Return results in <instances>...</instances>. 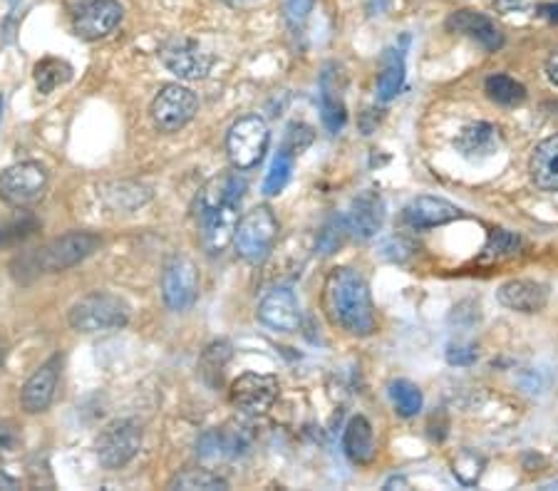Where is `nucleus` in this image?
I'll return each instance as SVG.
<instances>
[{
	"instance_id": "obj_1",
	"label": "nucleus",
	"mask_w": 558,
	"mask_h": 491,
	"mask_svg": "<svg viewBox=\"0 0 558 491\" xmlns=\"http://www.w3.org/2000/svg\"><path fill=\"white\" fill-rule=\"evenodd\" d=\"M325 308L330 320L350 335L365 338L375 330L370 286L355 268H333L325 281Z\"/></svg>"
},
{
	"instance_id": "obj_2",
	"label": "nucleus",
	"mask_w": 558,
	"mask_h": 491,
	"mask_svg": "<svg viewBox=\"0 0 558 491\" xmlns=\"http://www.w3.org/2000/svg\"><path fill=\"white\" fill-rule=\"evenodd\" d=\"M97 246H100V236L97 234H90V231H72V234L60 236V239H53L50 244L15 258L13 273L18 281H23L25 273L38 276V273L67 271V268L85 261Z\"/></svg>"
},
{
	"instance_id": "obj_3",
	"label": "nucleus",
	"mask_w": 558,
	"mask_h": 491,
	"mask_svg": "<svg viewBox=\"0 0 558 491\" xmlns=\"http://www.w3.org/2000/svg\"><path fill=\"white\" fill-rule=\"evenodd\" d=\"M67 320L77 333H115L129 323V306L115 293L95 291L72 303Z\"/></svg>"
},
{
	"instance_id": "obj_4",
	"label": "nucleus",
	"mask_w": 558,
	"mask_h": 491,
	"mask_svg": "<svg viewBox=\"0 0 558 491\" xmlns=\"http://www.w3.org/2000/svg\"><path fill=\"white\" fill-rule=\"evenodd\" d=\"M278 239V219L268 206H256L246 211L236 226L234 244L239 256L248 263H261L273 251Z\"/></svg>"
},
{
	"instance_id": "obj_5",
	"label": "nucleus",
	"mask_w": 558,
	"mask_h": 491,
	"mask_svg": "<svg viewBox=\"0 0 558 491\" xmlns=\"http://www.w3.org/2000/svg\"><path fill=\"white\" fill-rule=\"evenodd\" d=\"M268 142H271V132L261 117H241L226 134V152H229L234 169L248 172V169L258 167L261 159L266 157Z\"/></svg>"
},
{
	"instance_id": "obj_6",
	"label": "nucleus",
	"mask_w": 558,
	"mask_h": 491,
	"mask_svg": "<svg viewBox=\"0 0 558 491\" xmlns=\"http://www.w3.org/2000/svg\"><path fill=\"white\" fill-rule=\"evenodd\" d=\"M50 177L43 164L38 162H20L5 169L0 174V199L15 209L38 204L48 191Z\"/></svg>"
},
{
	"instance_id": "obj_7",
	"label": "nucleus",
	"mask_w": 558,
	"mask_h": 491,
	"mask_svg": "<svg viewBox=\"0 0 558 491\" xmlns=\"http://www.w3.org/2000/svg\"><path fill=\"white\" fill-rule=\"evenodd\" d=\"M97 459L107 469H122L142 449V427L134 420H120L107 425L97 437Z\"/></svg>"
},
{
	"instance_id": "obj_8",
	"label": "nucleus",
	"mask_w": 558,
	"mask_h": 491,
	"mask_svg": "<svg viewBox=\"0 0 558 491\" xmlns=\"http://www.w3.org/2000/svg\"><path fill=\"white\" fill-rule=\"evenodd\" d=\"M196 110H199V100H196L194 92L184 85H164L162 92L154 97L152 102V115L154 127L159 132H179L186 124L194 120Z\"/></svg>"
},
{
	"instance_id": "obj_9",
	"label": "nucleus",
	"mask_w": 558,
	"mask_h": 491,
	"mask_svg": "<svg viewBox=\"0 0 558 491\" xmlns=\"http://www.w3.org/2000/svg\"><path fill=\"white\" fill-rule=\"evenodd\" d=\"M162 298L169 310H186L199 298V271L186 256H174L162 273Z\"/></svg>"
},
{
	"instance_id": "obj_10",
	"label": "nucleus",
	"mask_w": 558,
	"mask_h": 491,
	"mask_svg": "<svg viewBox=\"0 0 558 491\" xmlns=\"http://www.w3.org/2000/svg\"><path fill=\"white\" fill-rule=\"evenodd\" d=\"M159 58H162L164 67L174 72L179 80H204L211 70V62H214L199 43L186 38L169 40L162 48V53H159Z\"/></svg>"
},
{
	"instance_id": "obj_11",
	"label": "nucleus",
	"mask_w": 558,
	"mask_h": 491,
	"mask_svg": "<svg viewBox=\"0 0 558 491\" xmlns=\"http://www.w3.org/2000/svg\"><path fill=\"white\" fill-rule=\"evenodd\" d=\"M278 380L273 375L246 372L231 385V405L239 407L246 415H261L276 402Z\"/></svg>"
},
{
	"instance_id": "obj_12",
	"label": "nucleus",
	"mask_w": 558,
	"mask_h": 491,
	"mask_svg": "<svg viewBox=\"0 0 558 491\" xmlns=\"http://www.w3.org/2000/svg\"><path fill=\"white\" fill-rule=\"evenodd\" d=\"M201 244L209 253H221L234 241L239 226V204H216L209 209H199Z\"/></svg>"
},
{
	"instance_id": "obj_13",
	"label": "nucleus",
	"mask_w": 558,
	"mask_h": 491,
	"mask_svg": "<svg viewBox=\"0 0 558 491\" xmlns=\"http://www.w3.org/2000/svg\"><path fill=\"white\" fill-rule=\"evenodd\" d=\"M124 8L120 0H92L77 13L75 33L82 40H102L110 33H115L117 25L122 23Z\"/></svg>"
},
{
	"instance_id": "obj_14",
	"label": "nucleus",
	"mask_w": 558,
	"mask_h": 491,
	"mask_svg": "<svg viewBox=\"0 0 558 491\" xmlns=\"http://www.w3.org/2000/svg\"><path fill=\"white\" fill-rule=\"evenodd\" d=\"M60 380V358L48 360L45 365H40V370H35L28 377V382L20 390V407L28 415H40L48 410L55 400V390H58Z\"/></svg>"
},
{
	"instance_id": "obj_15",
	"label": "nucleus",
	"mask_w": 558,
	"mask_h": 491,
	"mask_svg": "<svg viewBox=\"0 0 558 491\" xmlns=\"http://www.w3.org/2000/svg\"><path fill=\"white\" fill-rule=\"evenodd\" d=\"M343 219L350 236H355L360 241L372 239L382 229V221H385V204H382L380 194L368 189L360 196H355L353 204H350V211Z\"/></svg>"
},
{
	"instance_id": "obj_16",
	"label": "nucleus",
	"mask_w": 558,
	"mask_h": 491,
	"mask_svg": "<svg viewBox=\"0 0 558 491\" xmlns=\"http://www.w3.org/2000/svg\"><path fill=\"white\" fill-rule=\"evenodd\" d=\"M258 320L278 333H293L301 325V306L293 291L288 288H273L258 306Z\"/></svg>"
},
{
	"instance_id": "obj_17",
	"label": "nucleus",
	"mask_w": 558,
	"mask_h": 491,
	"mask_svg": "<svg viewBox=\"0 0 558 491\" xmlns=\"http://www.w3.org/2000/svg\"><path fill=\"white\" fill-rule=\"evenodd\" d=\"M402 219L412 229H434V226H444L449 221L462 219V209L454 206L452 201L439 199V196H417L405 206Z\"/></svg>"
},
{
	"instance_id": "obj_18",
	"label": "nucleus",
	"mask_w": 558,
	"mask_h": 491,
	"mask_svg": "<svg viewBox=\"0 0 558 491\" xmlns=\"http://www.w3.org/2000/svg\"><path fill=\"white\" fill-rule=\"evenodd\" d=\"M496 301L504 308L516 310V313H539L549 303V288L539 281H526V278H514L499 286Z\"/></svg>"
},
{
	"instance_id": "obj_19",
	"label": "nucleus",
	"mask_w": 558,
	"mask_h": 491,
	"mask_svg": "<svg viewBox=\"0 0 558 491\" xmlns=\"http://www.w3.org/2000/svg\"><path fill=\"white\" fill-rule=\"evenodd\" d=\"M501 147V134L494 124L474 122L467 124L462 132L454 137V149L469 162H482V159L494 157Z\"/></svg>"
},
{
	"instance_id": "obj_20",
	"label": "nucleus",
	"mask_w": 558,
	"mask_h": 491,
	"mask_svg": "<svg viewBox=\"0 0 558 491\" xmlns=\"http://www.w3.org/2000/svg\"><path fill=\"white\" fill-rule=\"evenodd\" d=\"M447 28L452 30V33L467 35V38L477 40L489 53H494V50H499L501 45H504V35L496 28L494 20L477 13V10H457V13H452L447 20Z\"/></svg>"
},
{
	"instance_id": "obj_21",
	"label": "nucleus",
	"mask_w": 558,
	"mask_h": 491,
	"mask_svg": "<svg viewBox=\"0 0 558 491\" xmlns=\"http://www.w3.org/2000/svg\"><path fill=\"white\" fill-rule=\"evenodd\" d=\"M343 449L353 464H370L375 459V434L365 417H353L343 432Z\"/></svg>"
},
{
	"instance_id": "obj_22",
	"label": "nucleus",
	"mask_w": 558,
	"mask_h": 491,
	"mask_svg": "<svg viewBox=\"0 0 558 491\" xmlns=\"http://www.w3.org/2000/svg\"><path fill=\"white\" fill-rule=\"evenodd\" d=\"M531 179L541 191H558V134L544 139L531 157Z\"/></svg>"
},
{
	"instance_id": "obj_23",
	"label": "nucleus",
	"mask_w": 558,
	"mask_h": 491,
	"mask_svg": "<svg viewBox=\"0 0 558 491\" xmlns=\"http://www.w3.org/2000/svg\"><path fill=\"white\" fill-rule=\"evenodd\" d=\"M244 191H246V182L239 177V174H221V177H214L204 186V191L199 194V209L226 204V201H229V204H239Z\"/></svg>"
},
{
	"instance_id": "obj_24",
	"label": "nucleus",
	"mask_w": 558,
	"mask_h": 491,
	"mask_svg": "<svg viewBox=\"0 0 558 491\" xmlns=\"http://www.w3.org/2000/svg\"><path fill=\"white\" fill-rule=\"evenodd\" d=\"M402 82H405V55L395 48H387L382 55V72L377 77V97L382 102H390L400 95Z\"/></svg>"
},
{
	"instance_id": "obj_25",
	"label": "nucleus",
	"mask_w": 558,
	"mask_h": 491,
	"mask_svg": "<svg viewBox=\"0 0 558 491\" xmlns=\"http://www.w3.org/2000/svg\"><path fill=\"white\" fill-rule=\"evenodd\" d=\"M320 117H323L325 129L333 134H338L345 127V120H348L343 95H340L338 87H333L328 72L320 80Z\"/></svg>"
},
{
	"instance_id": "obj_26",
	"label": "nucleus",
	"mask_w": 558,
	"mask_h": 491,
	"mask_svg": "<svg viewBox=\"0 0 558 491\" xmlns=\"http://www.w3.org/2000/svg\"><path fill=\"white\" fill-rule=\"evenodd\" d=\"M484 90H487L489 100L504 107H516L526 100V87L509 75H489Z\"/></svg>"
},
{
	"instance_id": "obj_27",
	"label": "nucleus",
	"mask_w": 558,
	"mask_h": 491,
	"mask_svg": "<svg viewBox=\"0 0 558 491\" xmlns=\"http://www.w3.org/2000/svg\"><path fill=\"white\" fill-rule=\"evenodd\" d=\"M72 77V67L65 60L48 58L35 65V85L43 95H50L53 90H58L60 85H65Z\"/></svg>"
},
{
	"instance_id": "obj_28",
	"label": "nucleus",
	"mask_w": 558,
	"mask_h": 491,
	"mask_svg": "<svg viewBox=\"0 0 558 491\" xmlns=\"http://www.w3.org/2000/svg\"><path fill=\"white\" fill-rule=\"evenodd\" d=\"M40 229V221L30 214H20L0 224V248H13L28 241Z\"/></svg>"
},
{
	"instance_id": "obj_29",
	"label": "nucleus",
	"mask_w": 558,
	"mask_h": 491,
	"mask_svg": "<svg viewBox=\"0 0 558 491\" xmlns=\"http://www.w3.org/2000/svg\"><path fill=\"white\" fill-rule=\"evenodd\" d=\"M390 400L395 405L397 415L415 417L422 410V392L415 382L397 380L390 385Z\"/></svg>"
},
{
	"instance_id": "obj_30",
	"label": "nucleus",
	"mask_w": 558,
	"mask_h": 491,
	"mask_svg": "<svg viewBox=\"0 0 558 491\" xmlns=\"http://www.w3.org/2000/svg\"><path fill=\"white\" fill-rule=\"evenodd\" d=\"M169 489H184V491H214V489H229V482L224 477L214 472H206V469H189V472L177 474V477L169 482Z\"/></svg>"
},
{
	"instance_id": "obj_31",
	"label": "nucleus",
	"mask_w": 558,
	"mask_h": 491,
	"mask_svg": "<svg viewBox=\"0 0 558 491\" xmlns=\"http://www.w3.org/2000/svg\"><path fill=\"white\" fill-rule=\"evenodd\" d=\"M291 172H293V154L286 152V149H281V152L276 154V159L271 162V169H268L266 182H263V194L266 196L281 194L283 186H286L288 179H291Z\"/></svg>"
},
{
	"instance_id": "obj_32",
	"label": "nucleus",
	"mask_w": 558,
	"mask_h": 491,
	"mask_svg": "<svg viewBox=\"0 0 558 491\" xmlns=\"http://www.w3.org/2000/svg\"><path fill=\"white\" fill-rule=\"evenodd\" d=\"M482 472H484L482 454L464 449V452H459L457 459H454V477H457L464 487H474V484L482 479Z\"/></svg>"
},
{
	"instance_id": "obj_33",
	"label": "nucleus",
	"mask_w": 558,
	"mask_h": 491,
	"mask_svg": "<svg viewBox=\"0 0 558 491\" xmlns=\"http://www.w3.org/2000/svg\"><path fill=\"white\" fill-rule=\"evenodd\" d=\"M23 454V434L13 422H0V467Z\"/></svg>"
},
{
	"instance_id": "obj_34",
	"label": "nucleus",
	"mask_w": 558,
	"mask_h": 491,
	"mask_svg": "<svg viewBox=\"0 0 558 491\" xmlns=\"http://www.w3.org/2000/svg\"><path fill=\"white\" fill-rule=\"evenodd\" d=\"M519 246V236L506 229H499L489 236V244L484 246V258H496V261H499V258L514 256V253L519 251Z\"/></svg>"
},
{
	"instance_id": "obj_35",
	"label": "nucleus",
	"mask_w": 558,
	"mask_h": 491,
	"mask_svg": "<svg viewBox=\"0 0 558 491\" xmlns=\"http://www.w3.org/2000/svg\"><path fill=\"white\" fill-rule=\"evenodd\" d=\"M345 234H348V226H345V219H333L323 231H320V251L323 253H333L343 246Z\"/></svg>"
},
{
	"instance_id": "obj_36",
	"label": "nucleus",
	"mask_w": 558,
	"mask_h": 491,
	"mask_svg": "<svg viewBox=\"0 0 558 491\" xmlns=\"http://www.w3.org/2000/svg\"><path fill=\"white\" fill-rule=\"evenodd\" d=\"M477 358H479V350H477V345H472V343H452L447 350L449 365H462L464 368V365L477 363Z\"/></svg>"
},
{
	"instance_id": "obj_37",
	"label": "nucleus",
	"mask_w": 558,
	"mask_h": 491,
	"mask_svg": "<svg viewBox=\"0 0 558 491\" xmlns=\"http://www.w3.org/2000/svg\"><path fill=\"white\" fill-rule=\"evenodd\" d=\"M310 8H313V0H288L286 3V20L298 28V25L306 23Z\"/></svg>"
},
{
	"instance_id": "obj_38",
	"label": "nucleus",
	"mask_w": 558,
	"mask_h": 491,
	"mask_svg": "<svg viewBox=\"0 0 558 491\" xmlns=\"http://www.w3.org/2000/svg\"><path fill=\"white\" fill-rule=\"evenodd\" d=\"M531 3H534V0H494V8L499 10L501 15H514L529 10Z\"/></svg>"
},
{
	"instance_id": "obj_39",
	"label": "nucleus",
	"mask_w": 558,
	"mask_h": 491,
	"mask_svg": "<svg viewBox=\"0 0 558 491\" xmlns=\"http://www.w3.org/2000/svg\"><path fill=\"white\" fill-rule=\"evenodd\" d=\"M546 77H549V80L558 87V50L556 53H551L549 60H546Z\"/></svg>"
},
{
	"instance_id": "obj_40",
	"label": "nucleus",
	"mask_w": 558,
	"mask_h": 491,
	"mask_svg": "<svg viewBox=\"0 0 558 491\" xmlns=\"http://www.w3.org/2000/svg\"><path fill=\"white\" fill-rule=\"evenodd\" d=\"M365 5H368L370 15H377V13H382L387 5H390V0H365Z\"/></svg>"
},
{
	"instance_id": "obj_41",
	"label": "nucleus",
	"mask_w": 558,
	"mask_h": 491,
	"mask_svg": "<svg viewBox=\"0 0 558 491\" xmlns=\"http://www.w3.org/2000/svg\"><path fill=\"white\" fill-rule=\"evenodd\" d=\"M541 15L549 18L551 23H558V5H541Z\"/></svg>"
},
{
	"instance_id": "obj_42",
	"label": "nucleus",
	"mask_w": 558,
	"mask_h": 491,
	"mask_svg": "<svg viewBox=\"0 0 558 491\" xmlns=\"http://www.w3.org/2000/svg\"><path fill=\"white\" fill-rule=\"evenodd\" d=\"M18 487H20L18 479H13V477H8V474L0 472V489H18Z\"/></svg>"
},
{
	"instance_id": "obj_43",
	"label": "nucleus",
	"mask_w": 558,
	"mask_h": 491,
	"mask_svg": "<svg viewBox=\"0 0 558 491\" xmlns=\"http://www.w3.org/2000/svg\"><path fill=\"white\" fill-rule=\"evenodd\" d=\"M221 3L231 5V8H246V5L256 3V0H221Z\"/></svg>"
},
{
	"instance_id": "obj_44",
	"label": "nucleus",
	"mask_w": 558,
	"mask_h": 491,
	"mask_svg": "<svg viewBox=\"0 0 558 491\" xmlns=\"http://www.w3.org/2000/svg\"><path fill=\"white\" fill-rule=\"evenodd\" d=\"M5 358H8V345H5V343H0V370H3V365H5Z\"/></svg>"
}]
</instances>
